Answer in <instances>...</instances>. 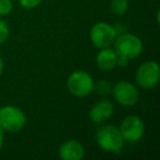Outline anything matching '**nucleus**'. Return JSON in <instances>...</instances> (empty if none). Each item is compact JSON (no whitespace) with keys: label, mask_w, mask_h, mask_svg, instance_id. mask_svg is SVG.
Returning <instances> with one entry per match:
<instances>
[{"label":"nucleus","mask_w":160,"mask_h":160,"mask_svg":"<svg viewBox=\"0 0 160 160\" xmlns=\"http://www.w3.org/2000/svg\"><path fill=\"white\" fill-rule=\"evenodd\" d=\"M96 140L101 149L112 153H121L125 142L118 127L114 125L99 127L96 133Z\"/></svg>","instance_id":"nucleus-1"},{"label":"nucleus","mask_w":160,"mask_h":160,"mask_svg":"<svg viewBox=\"0 0 160 160\" xmlns=\"http://www.w3.org/2000/svg\"><path fill=\"white\" fill-rule=\"evenodd\" d=\"M113 45L114 51L116 52L118 56L124 57L128 60L139 57L144 49L142 40L138 36L131 33L121 34L116 36Z\"/></svg>","instance_id":"nucleus-2"},{"label":"nucleus","mask_w":160,"mask_h":160,"mask_svg":"<svg viewBox=\"0 0 160 160\" xmlns=\"http://www.w3.org/2000/svg\"><path fill=\"white\" fill-rule=\"evenodd\" d=\"M27 124V116L20 108L16 105H5L0 108V127L3 132L16 133Z\"/></svg>","instance_id":"nucleus-3"},{"label":"nucleus","mask_w":160,"mask_h":160,"mask_svg":"<svg viewBox=\"0 0 160 160\" xmlns=\"http://www.w3.org/2000/svg\"><path fill=\"white\" fill-rule=\"evenodd\" d=\"M94 81L92 77L85 70L73 71L67 79V88L72 96L77 98L87 97L93 91Z\"/></svg>","instance_id":"nucleus-4"},{"label":"nucleus","mask_w":160,"mask_h":160,"mask_svg":"<svg viewBox=\"0 0 160 160\" xmlns=\"http://www.w3.org/2000/svg\"><path fill=\"white\" fill-rule=\"evenodd\" d=\"M160 78L159 64L155 60H147L138 67L136 71V83L144 90L152 89L158 85Z\"/></svg>","instance_id":"nucleus-5"},{"label":"nucleus","mask_w":160,"mask_h":160,"mask_svg":"<svg viewBox=\"0 0 160 160\" xmlns=\"http://www.w3.org/2000/svg\"><path fill=\"white\" fill-rule=\"evenodd\" d=\"M118 36L114 27L105 22H98L90 30V40L97 48H105L113 45Z\"/></svg>","instance_id":"nucleus-6"},{"label":"nucleus","mask_w":160,"mask_h":160,"mask_svg":"<svg viewBox=\"0 0 160 160\" xmlns=\"http://www.w3.org/2000/svg\"><path fill=\"white\" fill-rule=\"evenodd\" d=\"M112 94L113 98L118 104L123 107L131 108L137 103L139 99L138 90L133 83L128 81H118L113 88H112Z\"/></svg>","instance_id":"nucleus-7"},{"label":"nucleus","mask_w":160,"mask_h":160,"mask_svg":"<svg viewBox=\"0 0 160 160\" xmlns=\"http://www.w3.org/2000/svg\"><path fill=\"white\" fill-rule=\"evenodd\" d=\"M118 129L125 142H136L144 136L145 124L139 116L129 115L121 122Z\"/></svg>","instance_id":"nucleus-8"},{"label":"nucleus","mask_w":160,"mask_h":160,"mask_svg":"<svg viewBox=\"0 0 160 160\" xmlns=\"http://www.w3.org/2000/svg\"><path fill=\"white\" fill-rule=\"evenodd\" d=\"M58 153L62 160H80L85 157V147L78 140L69 139L60 145Z\"/></svg>","instance_id":"nucleus-9"},{"label":"nucleus","mask_w":160,"mask_h":160,"mask_svg":"<svg viewBox=\"0 0 160 160\" xmlns=\"http://www.w3.org/2000/svg\"><path fill=\"white\" fill-rule=\"evenodd\" d=\"M114 113V105L109 100H100L89 111V118L93 123H102Z\"/></svg>","instance_id":"nucleus-10"},{"label":"nucleus","mask_w":160,"mask_h":160,"mask_svg":"<svg viewBox=\"0 0 160 160\" xmlns=\"http://www.w3.org/2000/svg\"><path fill=\"white\" fill-rule=\"evenodd\" d=\"M118 54L111 47L101 48L96 57V62L99 69L102 71H111L118 66Z\"/></svg>","instance_id":"nucleus-11"},{"label":"nucleus","mask_w":160,"mask_h":160,"mask_svg":"<svg viewBox=\"0 0 160 160\" xmlns=\"http://www.w3.org/2000/svg\"><path fill=\"white\" fill-rule=\"evenodd\" d=\"M111 11L116 16H123L128 10V0H111Z\"/></svg>","instance_id":"nucleus-12"},{"label":"nucleus","mask_w":160,"mask_h":160,"mask_svg":"<svg viewBox=\"0 0 160 160\" xmlns=\"http://www.w3.org/2000/svg\"><path fill=\"white\" fill-rule=\"evenodd\" d=\"M93 89H96L97 92H98L99 94H102V96L111 93V91H112L111 85H110L108 81H105V80H101V81H99L97 85L94 83Z\"/></svg>","instance_id":"nucleus-13"},{"label":"nucleus","mask_w":160,"mask_h":160,"mask_svg":"<svg viewBox=\"0 0 160 160\" xmlns=\"http://www.w3.org/2000/svg\"><path fill=\"white\" fill-rule=\"evenodd\" d=\"M12 8H13V5L11 0H0V16L1 17L11 13Z\"/></svg>","instance_id":"nucleus-14"},{"label":"nucleus","mask_w":160,"mask_h":160,"mask_svg":"<svg viewBox=\"0 0 160 160\" xmlns=\"http://www.w3.org/2000/svg\"><path fill=\"white\" fill-rule=\"evenodd\" d=\"M9 27L7 22L3 20H0V45L3 44L9 38Z\"/></svg>","instance_id":"nucleus-15"},{"label":"nucleus","mask_w":160,"mask_h":160,"mask_svg":"<svg viewBox=\"0 0 160 160\" xmlns=\"http://www.w3.org/2000/svg\"><path fill=\"white\" fill-rule=\"evenodd\" d=\"M19 2L25 9H33L42 2V0H19Z\"/></svg>","instance_id":"nucleus-16"},{"label":"nucleus","mask_w":160,"mask_h":160,"mask_svg":"<svg viewBox=\"0 0 160 160\" xmlns=\"http://www.w3.org/2000/svg\"><path fill=\"white\" fill-rule=\"evenodd\" d=\"M128 59H126V58L124 57H120L118 56V66H121V67H126L127 65H128Z\"/></svg>","instance_id":"nucleus-17"},{"label":"nucleus","mask_w":160,"mask_h":160,"mask_svg":"<svg viewBox=\"0 0 160 160\" xmlns=\"http://www.w3.org/2000/svg\"><path fill=\"white\" fill-rule=\"evenodd\" d=\"M3 139H5V136H3V131H2V128L0 127V149L2 148V146H3Z\"/></svg>","instance_id":"nucleus-18"},{"label":"nucleus","mask_w":160,"mask_h":160,"mask_svg":"<svg viewBox=\"0 0 160 160\" xmlns=\"http://www.w3.org/2000/svg\"><path fill=\"white\" fill-rule=\"evenodd\" d=\"M2 72H3V60L2 58L0 57V77H1Z\"/></svg>","instance_id":"nucleus-19"}]
</instances>
